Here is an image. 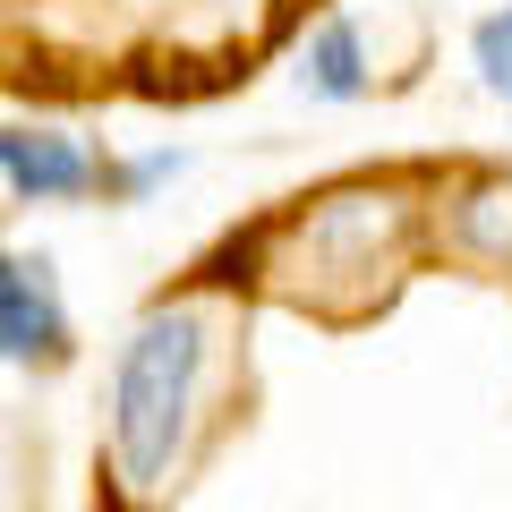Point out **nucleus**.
<instances>
[{"instance_id": "423d86ee", "label": "nucleus", "mask_w": 512, "mask_h": 512, "mask_svg": "<svg viewBox=\"0 0 512 512\" xmlns=\"http://www.w3.org/2000/svg\"><path fill=\"white\" fill-rule=\"evenodd\" d=\"M453 239L495 265H512V180H470L453 197Z\"/></svg>"}, {"instance_id": "20e7f679", "label": "nucleus", "mask_w": 512, "mask_h": 512, "mask_svg": "<svg viewBox=\"0 0 512 512\" xmlns=\"http://www.w3.org/2000/svg\"><path fill=\"white\" fill-rule=\"evenodd\" d=\"M94 180H103V163L77 137H60V128H0V188L9 197L60 205V197H86Z\"/></svg>"}, {"instance_id": "6e6552de", "label": "nucleus", "mask_w": 512, "mask_h": 512, "mask_svg": "<svg viewBox=\"0 0 512 512\" xmlns=\"http://www.w3.org/2000/svg\"><path fill=\"white\" fill-rule=\"evenodd\" d=\"M470 60H478V77H487V94H504V103H512V9L478 18V35H470Z\"/></svg>"}, {"instance_id": "7ed1b4c3", "label": "nucleus", "mask_w": 512, "mask_h": 512, "mask_svg": "<svg viewBox=\"0 0 512 512\" xmlns=\"http://www.w3.org/2000/svg\"><path fill=\"white\" fill-rule=\"evenodd\" d=\"M0 359L9 367H69L77 359V325L60 308V282L43 256L0 248Z\"/></svg>"}, {"instance_id": "f257e3e1", "label": "nucleus", "mask_w": 512, "mask_h": 512, "mask_svg": "<svg viewBox=\"0 0 512 512\" xmlns=\"http://www.w3.org/2000/svg\"><path fill=\"white\" fill-rule=\"evenodd\" d=\"M205 333L197 308H154L128 325L120 367H111V461L137 495L171 487L188 453V427H197V393H205Z\"/></svg>"}, {"instance_id": "f03ea898", "label": "nucleus", "mask_w": 512, "mask_h": 512, "mask_svg": "<svg viewBox=\"0 0 512 512\" xmlns=\"http://www.w3.org/2000/svg\"><path fill=\"white\" fill-rule=\"evenodd\" d=\"M402 222H410L402 188H333V197H316L299 222H282V248L299 256V274L367 282V274H384Z\"/></svg>"}, {"instance_id": "0eeeda50", "label": "nucleus", "mask_w": 512, "mask_h": 512, "mask_svg": "<svg viewBox=\"0 0 512 512\" xmlns=\"http://www.w3.org/2000/svg\"><path fill=\"white\" fill-rule=\"evenodd\" d=\"M171 171H180V154L163 146V154H137V163H103V180H94V188H103L111 205H137V197H154Z\"/></svg>"}, {"instance_id": "39448f33", "label": "nucleus", "mask_w": 512, "mask_h": 512, "mask_svg": "<svg viewBox=\"0 0 512 512\" xmlns=\"http://www.w3.org/2000/svg\"><path fill=\"white\" fill-rule=\"evenodd\" d=\"M299 86L316 94V103H359L367 94V43L350 18H325L308 35V52H299Z\"/></svg>"}]
</instances>
